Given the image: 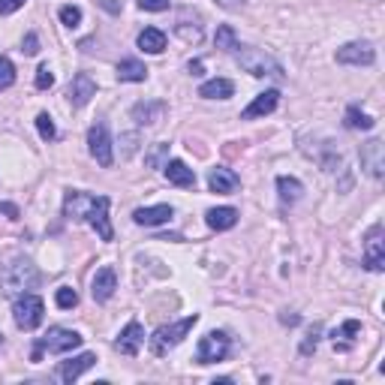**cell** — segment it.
<instances>
[{
	"label": "cell",
	"mask_w": 385,
	"mask_h": 385,
	"mask_svg": "<svg viewBox=\"0 0 385 385\" xmlns=\"http://www.w3.org/2000/svg\"><path fill=\"white\" fill-rule=\"evenodd\" d=\"M277 192H280V202L292 205V202H298V199H301V192H304V184H301L298 178L280 175V178H277Z\"/></svg>",
	"instance_id": "d4e9b609"
},
{
	"label": "cell",
	"mask_w": 385,
	"mask_h": 385,
	"mask_svg": "<svg viewBox=\"0 0 385 385\" xmlns=\"http://www.w3.org/2000/svg\"><path fill=\"white\" fill-rule=\"evenodd\" d=\"M235 94V81L232 79H211L199 88V97L202 99H229Z\"/></svg>",
	"instance_id": "603a6c76"
},
{
	"label": "cell",
	"mask_w": 385,
	"mask_h": 385,
	"mask_svg": "<svg viewBox=\"0 0 385 385\" xmlns=\"http://www.w3.org/2000/svg\"><path fill=\"white\" fill-rule=\"evenodd\" d=\"M13 85H15V67L13 60L0 54V90H9Z\"/></svg>",
	"instance_id": "4dcf8cb0"
},
{
	"label": "cell",
	"mask_w": 385,
	"mask_h": 385,
	"mask_svg": "<svg viewBox=\"0 0 385 385\" xmlns=\"http://www.w3.org/2000/svg\"><path fill=\"white\" fill-rule=\"evenodd\" d=\"M124 142H126V157L136 151V136H124Z\"/></svg>",
	"instance_id": "7bdbcfd3"
},
{
	"label": "cell",
	"mask_w": 385,
	"mask_h": 385,
	"mask_svg": "<svg viewBox=\"0 0 385 385\" xmlns=\"http://www.w3.org/2000/svg\"><path fill=\"white\" fill-rule=\"evenodd\" d=\"M97 364V355L94 352H81L76 355V359H67V361H60V368H58V379L60 382H76L81 373L90 370Z\"/></svg>",
	"instance_id": "4fadbf2b"
},
{
	"label": "cell",
	"mask_w": 385,
	"mask_h": 385,
	"mask_svg": "<svg viewBox=\"0 0 385 385\" xmlns=\"http://www.w3.org/2000/svg\"><path fill=\"white\" fill-rule=\"evenodd\" d=\"M166 163H169V145L166 142L151 145V151L145 154V166L148 169H166Z\"/></svg>",
	"instance_id": "83f0119b"
},
{
	"label": "cell",
	"mask_w": 385,
	"mask_h": 385,
	"mask_svg": "<svg viewBox=\"0 0 385 385\" xmlns=\"http://www.w3.org/2000/svg\"><path fill=\"white\" fill-rule=\"evenodd\" d=\"M36 130H40V136H42L45 142H54V139H58V126H54V121H51V117L45 115V112L36 115Z\"/></svg>",
	"instance_id": "f546056e"
},
{
	"label": "cell",
	"mask_w": 385,
	"mask_h": 385,
	"mask_svg": "<svg viewBox=\"0 0 385 385\" xmlns=\"http://www.w3.org/2000/svg\"><path fill=\"white\" fill-rule=\"evenodd\" d=\"M166 112V106L163 103H136L133 106V121L139 126H151L160 121V115Z\"/></svg>",
	"instance_id": "cb8c5ba5"
},
{
	"label": "cell",
	"mask_w": 385,
	"mask_h": 385,
	"mask_svg": "<svg viewBox=\"0 0 385 385\" xmlns=\"http://www.w3.org/2000/svg\"><path fill=\"white\" fill-rule=\"evenodd\" d=\"M67 97H69V103L76 106V108H85L90 99L97 97V81L88 76V72H76L69 81V88H67Z\"/></svg>",
	"instance_id": "8fae6325"
},
{
	"label": "cell",
	"mask_w": 385,
	"mask_h": 385,
	"mask_svg": "<svg viewBox=\"0 0 385 385\" xmlns=\"http://www.w3.org/2000/svg\"><path fill=\"white\" fill-rule=\"evenodd\" d=\"M359 331H361V322H359V319H346L341 328H334V331H331L334 350H337V352H350L352 343H355V334H359Z\"/></svg>",
	"instance_id": "d6986e66"
},
{
	"label": "cell",
	"mask_w": 385,
	"mask_h": 385,
	"mask_svg": "<svg viewBox=\"0 0 385 385\" xmlns=\"http://www.w3.org/2000/svg\"><path fill=\"white\" fill-rule=\"evenodd\" d=\"M187 69H190V76H196V79H199V76H205V63H202V60H190V67H187Z\"/></svg>",
	"instance_id": "b9f144b4"
},
{
	"label": "cell",
	"mask_w": 385,
	"mask_h": 385,
	"mask_svg": "<svg viewBox=\"0 0 385 385\" xmlns=\"http://www.w3.org/2000/svg\"><path fill=\"white\" fill-rule=\"evenodd\" d=\"M36 283H40V271H36V265L31 259H13L0 271V286H3V295H9V298L24 295Z\"/></svg>",
	"instance_id": "3957f363"
},
{
	"label": "cell",
	"mask_w": 385,
	"mask_h": 385,
	"mask_svg": "<svg viewBox=\"0 0 385 385\" xmlns=\"http://www.w3.org/2000/svg\"><path fill=\"white\" fill-rule=\"evenodd\" d=\"M42 316H45V304L40 295H33V292H24V295L15 298L13 304V319L15 325L22 328V331H33V328L42 325Z\"/></svg>",
	"instance_id": "8992f818"
},
{
	"label": "cell",
	"mask_w": 385,
	"mask_h": 385,
	"mask_svg": "<svg viewBox=\"0 0 385 385\" xmlns=\"http://www.w3.org/2000/svg\"><path fill=\"white\" fill-rule=\"evenodd\" d=\"M238 208H229V205H223V208H211L208 214H205V220H208V226L214 229V232H226V229H232L235 223H238Z\"/></svg>",
	"instance_id": "44dd1931"
},
{
	"label": "cell",
	"mask_w": 385,
	"mask_h": 385,
	"mask_svg": "<svg viewBox=\"0 0 385 385\" xmlns=\"http://www.w3.org/2000/svg\"><path fill=\"white\" fill-rule=\"evenodd\" d=\"M277 103H280V90H265V94H259L250 106L244 108L241 117H244V121H256V117H265V115H271L274 108H277Z\"/></svg>",
	"instance_id": "e0dca14e"
},
{
	"label": "cell",
	"mask_w": 385,
	"mask_h": 385,
	"mask_svg": "<svg viewBox=\"0 0 385 385\" xmlns=\"http://www.w3.org/2000/svg\"><path fill=\"white\" fill-rule=\"evenodd\" d=\"M148 79V67L139 60H121L117 63V81H145Z\"/></svg>",
	"instance_id": "484cf974"
},
{
	"label": "cell",
	"mask_w": 385,
	"mask_h": 385,
	"mask_svg": "<svg viewBox=\"0 0 385 385\" xmlns=\"http://www.w3.org/2000/svg\"><path fill=\"white\" fill-rule=\"evenodd\" d=\"M81 337L79 331H69V328H49V334L36 341V350H33V361H42V352L49 350L51 355H67L72 350L81 346Z\"/></svg>",
	"instance_id": "5b68a950"
},
{
	"label": "cell",
	"mask_w": 385,
	"mask_h": 385,
	"mask_svg": "<svg viewBox=\"0 0 385 385\" xmlns=\"http://www.w3.org/2000/svg\"><path fill=\"white\" fill-rule=\"evenodd\" d=\"M337 63H346V67H373L377 63V49L370 42H346L343 49H337Z\"/></svg>",
	"instance_id": "30bf717a"
},
{
	"label": "cell",
	"mask_w": 385,
	"mask_h": 385,
	"mask_svg": "<svg viewBox=\"0 0 385 385\" xmlns=\"http://www.w3.org/2000/svg\"><path fill=\"white\" fill-rule=\"evenodd\" d=\"M319 334H322V325H313V328H310V331H307V337H304V343H301V355H310V352H313L316 350V343H319Z\"/></svg>",
	"instance_id": "e575fe53"
},
{
	"label": "cell",
	"mask_w": 385,
	"mask_h": 385,
	"mask_svg": "<svg viewBox=\"0 0 385 385\" xmlns=\"http://www.w3.org/2000/svg\"><path fill=\"white\" fill-rule=\"evenodd\" d=\"M51 85H54V72H51V69L42 63V67L36 69V88H40V90H49Z\"/></svg>",
	"instance_id": "d590c367"
},
{
	"label": "cell",
	"mask_w": 385,
	"mask_h": 385,
	"mask_svg": "<svg viewBox=\"0 0 385 385\" xmlns=\"http://www.w3.org/2000/svg\"><path fill=\"white\" fill-rule=\"evenodd\" d=\"M361 169L370 178H382L385 175V151H382V139H370L368 145H361Z\"/></svg>",
	"instance_id": "7c38bea8"
},
{
	"label": "cell",
	"mask_w": 385,
	"mask_h": 385,
	"mask_svg": "<svg viewBox=\"0 0 385 385\" xmlns=\"http://www.w3.org/2000/svg\"><path fill=\"white\" fill-rule=\"evenodd\" d=\"M199 322V313H190V316H184L181 322H172V325H160L157 331H154V337H151V355H169L175 346H181L184 343V337L192 331V325Z\"/></svg>",
	"instance_id": "277c9868"
},
{
	"label": "cell",
	"mask_w": 385,
	"mask_h": 385,
	"mask_svg": "<svg viewBox=\"0 0 385 385\" xmlns=\"http://www.w3.org/2000/svg\"><path fill=\"white\" fill-rule=\"evenodd\" d=\"M115 289H117V274H115V268H99L97 274H94V280H90V295H94V301H108L115 295Z\"/></svg>",
	"instance_id": "5bb4252c"
},
{
	"label": "cell",
	"mask_w": 385,
	"mask_h": 385,
	"mask_svg": "<svg viewBox=\"0 0 385 385\" xmlns=\"http://www.w3.org/2000/svg\"><path fill=\"white\" fill-rule=\"evenodd\" d=\"M54 301H58L60 310H72V307L79 304V292L69 289V286H60L58 292H54Z\"/></svg>",
	"instance_id": "1f68e13d"
},
{
	"label": "cell",
	"mask_w": 385,
	"mask_h": 385,
	"mask_svg": "<svg viewBox=\"0 0 385 385\" xmlns=\"http://www.w3.org/2000/svg\"><path fill=\"white\" fill-rule=\"evenodd\" d=\"M88 151L99 166L108 169L115 163V154H112V136H108V126L106 124H94L88 130Z\"/></svg>",
	"instance_id": "52a82bcc"
},
{
	"label": "cell",
	"mask_w": 385,
	"mask_h": 385,
	"mask_svg": "<svg viewBox=\"0 0 385 385\" xmlns=\"http://www.w3.org/2000/svg\"><path fill=\"white\" fill-rule=\"evenodd\" d=\"M175 217V208L172 205H151V208H136L133 211V220L139 226H163Z\"/></svg>",
	"instance_id": "ac0fdd59"
},
{
	"label": "cell",
	"mask_w": 385,
	"mask_h": 385,
	"mask_svg": "<svg viewBox=\"0 0 385 385\" xmlns=\"http://www.w3.org/2000/svg\"><path fill=\"white\" fill-rule=\"evenodd\" d=\"M22 51H24V54H36V51H40V40H36V33H27V36H24Z\"/></svg>",
	"instance_id": "f35d334b"
},
{
	"label": "cell",
	"mask_w": 385,
	"mask_h": 385,
	"mask_svg": "<svg viewBox=\"0 0 385 385\" xmlns=\"http://www.w3.org/2000/svg\"><path fill=\"white\" fill-rule=\"evenodd\" d=\"M214 42H217V49H223V51H235L238 45H241V42H238V33H235L232 24H220Z\"/></svg>",
	"instance_id": "f1b7e54d"
},
{
	"label": "cell",
	"mask_w": 385,
	"mask_h": 385,
	"mask_svg": "<svg viewBox=\"0 0 385 385\" xmlns=\"http://www.w3.org/2000/svg\"><path fill=\"white\" fill-rule=\"evenodd\" d=\"M229 355V337L223 331H208L196 346V364H214Z\"/></svg>",
	"instance_id": "ba28073f"
},
{
	"label": "cell",
	"mask_w": 385,
	"mask_h": 385,
	"mask_svg": "<svg viewBox=\"0 0 385 385\" xmlns=\"http://www.w3.org/2000/svg\"><path fill=\"white\" fill-rule=\"evenodd\" d=\"M166 178H169V184H175V187H196V172H192L187 163H181V160H169L166 163Z\"/></svg>",
	"instance_id": "ffe728a7"
},
{
	"label": "cell",
	"mask_w": 385,
	"mask_h": 385,
	"mask_svg": "<svg viewBox=\"0 0 385 385\" xmlns=\"http://www.w3.org/2000/svg\"><path fill=\"white\" fill-rule=\"evenodd\" d=\"M108 196H88L81 190H69L63 196V214L69 220H85L97 229V235L103 241H112L115 238V229H112V220H108Z\"/></svg>",
	"instance_id": "6da1fadb"
},
{
	"label": "cell",
	"mask_w": 385,
	"mask_h": 385,
	"mask_svg": "<svg viewBox=\"0 0 385 385\" xmlns=\"http://www.w3.org/2000/svg\"><path fill=\"white\" fill-rule=\"evenodd\" d=\"M142 343H145V328H142V325L133 319V322H130V325H126L124 331H121V337H117V341H115V350L121 352V355H130V359H133V355H139Z\"/></svg>",
	"instance_id": "9a60e30c"
},
{
	"label": "cell",
	"mask_w": 385,
	"mask_h": 385,
	"mask_svg": "<svg viewBox=\"0 0 385 385\" xmlns=\"http://www.w3.org/2000/svg\"><path fill=\"white\" fill-rule=\"evenodd\" d=\"M343 124L350 126V130H373V126H377V121H373L370 115H364L359 106H350V108H346Z\"/></svg>",
	"instance_id": "4316f807"
},
{
	"label": "cell",
	"mask_w": 385,
	"mask_h": 385,
	"mask_svg": "<svg viewBox=\"0 0 385 385\" xmlns=\"http://www.w3.org/2000/svg\"><path fill=\"white\" fill-rule=\"evenodd\" d=\"M172 0H139V9H148V13H166Z\"/></svg>",
	"instance_id": "8d00e7d4"
},
{
	"label": "cell",
	"mask_w": 385,
	"mask_h": 385,
	"mask_svg": "<svg viewBox=\"0 0 385 385\" xmlns=\"http://www.w3.org/2000/svg\"><path fill=\"white\" fill-rule=\"evenodd\" d=\"M24 6V0H0V15H13Z\"/></svg>",
	"instance_id": "74e56055"
},
{
	"label": "cell",
	"mask_w": 385,
	"mask_h": 385,
	"mask_svg": "<svg viewBox=\"0 0 385 385\" xmlns=\"http://www.w3.org/2000/svg\"><path fill=\"white\" fill-rule=\"evenodd\" d=\"M136 42H139V49L145 54H163L166 51V33H163L160 27H145Z\"/></svg>",
	"instance_id": "7402d4cb"
},
{
	"label": "cell",
	"mask_w": 385,
	"mask_h": 385,
	"mask_svg": "<svg viewBox=\"0 0 385 385\" xmlns=\"http://www.w3.org/2000/svg\"><path fill=\"white\" fill-rule=\"evenodd\" d=\"M175 31H178L181 40H184V42H192V45H199V42H202V36H205L199 24H192V27H190V24H184V22H178Z\"/></svg>",
	"instance_id": "d6a6232c"
},
{
	"label": "cell",
	"mask_w": 385,
	"mask_h": 385,
	"mask_svg": "<svg viewBox=\"0 0 385 385\" xmlns=\"http://www.w3.org/2000/svg\"><path fill=\"white\" fill-rule=\"evenodd\" d=\"M58 15H60V22L67 24V27H79V24H81V9L72 6V3H69V6H60Z\"/></svg>",
	"instance_id": "836d02e7"
},
{
	"label": "cell",
	"mask_w": 385,
	"mask_h": 385,
	"mask_svg": "<svg viewBox=\"0 0 385 385\" xmlns=\"http://www.w3.org/2000/svg\"><path fill=\"white\" fill-rule=\"evenodd\" d=\"M0 343H3V334H0Z\"/></svg>",
	"instance_id": "ee69618b"
},
{
	"label": "cell",
	"mask_w": 385,
	"mask_h": 385,
	"mask_svg": "<svg viewBox=\"0 0 385 385\" xmlns=\"http://www.w3.org/2000/svg\"><path fill=\"white\" fill-rule=\"evenodd\" d=\"M0 214H6L9 220H18L22 211H18V205H13V202H0Z\"/></svg>",
	"instance_id": "ab89813d"
},
{
	"label": "cell",
	"mask_w": 385,
	"mask_h": 385,
	"mask_svg": "<svg viewBox=\"0 0 385 385\" xmlns=\"http://www.w3.org/2000/svg\"><path fill=\"white\" fill-rule=\"evenodd\" d=\"M364 265L368 271H385V238H382V226H370L368 238H364Z\"/></svg>",
	"instance_id": "9c48e42d"
},
{
	"label": "cell",
	"mask_w": 385,
	"mask_h": 385,
	"mask_svg": "<svg viewBox=\"0 0 385 385\" xmlns=\"http://www.w3.org/2000/svg\"><path fill=\"white\" fill-rule=\"evenodd\" d=\"M208 187H211V192L229 196V192H235L238 187H241V178H238L232 169L217 166V169H211V172H208Z\"/></svg>",
	"instance_id": "2e32d148"
},
{
	"label": "cell",
	"mask_w": 385,
	"mask_h": 385,
	"mask_svg": "<svg viewBox=\"0 0 385 385\" xmlns=\"http://www.w3.org/2000/svg\"><path fill=\"white\" fill-rule=\"evenodd\" d=\"M232 54H235L238 67H241L244 72H250L253 79H274V81H283V67L271 58L268 51L253 49V45H238Z\"/></svg>",
	"instance_id": "7a4b0ae2"
},
{
	"label": "cell",
	"mask_w": 385,
	"mask_h": 385,
	"mask_svg": "<svg viewBox=\"0 0 385 385\" xmlns=\"http://www.w3.org/2000/svg\"><path fill=\"white\" fill-rule=\"evenodd\" d=\"M99 6H103L106 13H112V15L121 13V3H117V0H99Z\"/></svg>",
	"instance_id": "60d3db41"
}]
</instances>
